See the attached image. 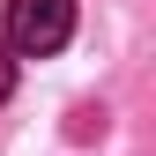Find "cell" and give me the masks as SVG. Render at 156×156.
Segmentation results:
<instances>
[{"instance_id": "obj_2", "label": "cell", "mask_w": 156, "mask_h": 156, "mask_svg": "<svg viewBox=\"0 0 156 156\" xmlns=\"http://www.w3.org/2000/svg\"><path fill=\"white\" fill-rule=\"evenodd\" d=\"M8 97H15V52L0 45V104H8Z\"/></svg>"}, {"instance_id": "obj_1", "label": "cell", "mask_w": 156, "mask_h": 156, "mask_svg": "<svg viewBox=\"0 0 156 156\" xmlns=\"http://www.w3.org/2000/svg\"><path fill=\"white\" fill-rule=\"evenodd\" d=\"M74 37V0H8V37L15 60H52Z\"/></svg>"}]
</instances>
